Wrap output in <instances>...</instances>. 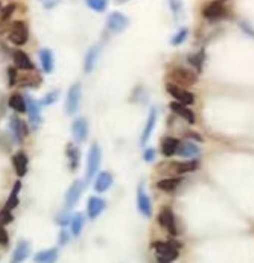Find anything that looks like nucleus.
<instances>
[{
    "label": "nucleus",
    "instance_id": "1",
    "mask_svg": "<svg viewBox=\"0 0 254 263\" xmlns=\"http://www.w3.org/2000/svg\"><path fill=\"white\" fill-rule=\"evenodd\" d=\"M170 80H172V84L184 88V87H190V86L196 84L198 74L195 72H190V70H186V68H175L170 73Z\"/></svg>",
    "mask_w": 254,
    "mask_h": 263
},
{
    "label": "nucleus",
    "instance_id": "2",
    "mask_svg": "<svg viewBox=\"0 0 254 263\" xmlns=\"http://www.w3.org/2000/svg\"><path fill=\"white\" fill-rule=\"evenodd\" d=\"M154 248L158 263H172L178 257V248L172 242H156Z\"/></svg>",
    "mask_w": 254,
    "mask_h": 263
},
{
    "label": "nucleus",
    "instance_id": "3",
    "mask_svg": "<svg viewBox=\"0 0 254 263\" xmlns=\"http://www.w3.org/2000/svg\"><path fill=\"white\" fill-rule=\"evenodd\" d=\"M29 30L26 23L23 22H14L10 28V42L16 46H23L28 43Z\"/></svg>",
    "mask_w": 254,
    "mask_h": 263
},
{
    "label": "nucleus",
    "instance_id": "4",
    "mask_svg": "<svg viewBox=\"0 0 254 263\" xmlns=\"http://www.w3.org/2000/svg\"><path fill=\"white\" fill-rule=\"evenodd\" d=\"M100 162H102V151L100 148L94 143L88 152V162H87V181H92L96 175L98 170L100 169Z\"/></svg>",
    "mask_w": 254,
    "mask_h": 263
},
{
    "label": "nucleus",
    "instance_id": "5",
    "mask_svg": "<svg viewBox=\"0 0 254 263\" xmlns=\"http://www.w3.org/2000/svg\"><path fill=\"white\" fill-rule=\"evenodd\" d=\"M81 98H82V88L81 84H74L70 87L68 93H67V100H66V110L67 114H75V112L80 110L81 105Z\"/></svg>",
    "mask_w": 254,
    "mask_h": 263
},
{
    "label": "nucleus",
    "instance_id": "6",
    "mask_svg": "<svg viewBox=\"0 0 254 263\" xmlns=\"http://www.w3.org/2000/svg\"><path fill=\"white\" fill-rule=\"evenodd\" d=\"M166 90H168V93L172 96V98H175V100L178 102V104H181V105H192L194 102H195V96L190 93V92H188L186 88H181V87H178V86H175V84H168L166 86Z\"/></svg>",
    "mask_w": 254,
    "mask_h": 263
},
{
    "label": "nucleus",
    "instance_id": "7",
    "mask_svg": "<svg viewBox=\"0 0 254 263\" xmlns=\"http://www.w3.org/2000/svg\"><path fill=\"white\" fill-rule=\"evenodd\" d=\"M24 100H26V112L29 114V120H30L32 126L38 128L42 125V110H40V105L35 102L34 99H30L29 96H26Z\"/></svg>",
    "mask_w": 254,
    "mask_h": 263
},
{
    "label": "nucleus",
    "instance_id": "8",
    "mask_svg": "<svg viewBox=\"0 0 254 263\" xmlns=\"http://www.w3.org/2000/svg\"><path fill=\"white\" fill-rule=\"evenodd\" d=\"M82 190H84V182L76 180L74 184L70 186V189L67 190V195H66V206L67 208H72L74 206H76V202L80 201L81 195H82Z\"/></svg>",
    "mask_w": 254,
    "mask_h": 263
},
{
    "label": "nucleus",
    "instance_id": "9",
    "mask_svg": "<svg viewBox=\"0 0 254 263\" xmlns=\"http://www.w3.org/2000/svg\"><path fill=\"white\" fill-rule=\"evenodd\" d=\"M137 204H138V210L143 216L151 218L152 216V204L151 200L148 196V194L144 192L143 186H138V190H137Z\"/></svg>",
    "mask_w": 254,
    "mask_h": 263
},
{
    "label": "nucleus",
    "instance_id": "10",
    "mask_svg": "<svg viewBox=\"0 0 254 263\" xmlns=\"http://www.w3.org/2000/svg\"><path fill=\"white\" fill-rule=\"evenodd\" d=\"M158 220L162 224V227L166 228L172 236H176L178 234V228H176V222H175V216L172 213L170 208H163L160 212V216H158Z\"/></svg>",
    "mask_w": 254,
    "mask_h": 263
},
{
    "label": "nucleus",
    "instance_id": "11",
    "mask_svg": "<svg viewBox=\"0 0 254 263\" xmlns=\"http://www.w3.org/2000/svg\"><path fill=\"white\" fill-rule=\"evenodd\" d=\"M202 14L206 18L214 20V18H221L226 16V8H224V2H220V0H216V2H210L204 6Z\"/></svg>",
    "mask_w": 254,
    "mask_h": 263
},
{
    "label": "nucleus",
    "instance_id": "12",
    "mask_svg": "<svg viewBox=\"0 0 254 263\" xmlns=\"http://www.w3.org/2000/svg\"><path fill=\"white\" fill-rule=\"evenodd\" d=\"M108 29L110 30H113V32H116V34H119V32H124L126 28H128V24H130V20L124 16V14H120V12H114V14H112L110 17H108Z\"/></svg>",
    "mask_w": 254,
    "mask_h": 263
},
{
    "label": "nucleus",
    "instance_id": "13",
    "mask_svg": "<svg viewBox=\"0 0 254 263\" xmlns=\"http://www.w3.org/2000/svg\"><path fill=\"white\" fill-rule=\"evenodd\" d=\"M72 132L78 143H84L88 137V124L84 118H80L72 125Z\"/></svg>",
    "mask_w": 254,
    "mask_h": 263
},
{
    "label": "nucleus",
    "instance_id": "14",
    "mask_svg": "<svg viewBox=\"0 0 254 263\" xmlns=\"http://www.w3.org/2000/svg\"><path fill=\"white\" fill-rule=\"evenodd\" d=\"M105 201L102 198H98V196H93L90 198L88 201V206H87V213H88V218L90 219H98L102 212L105 210Z\"/></svg>",
    "mask_w": 254,
    "mask_h": 263
},
{
    "label": "nucleus",
    "instance_id": "15",
    "mask_svg": "<svg viewBox=\"0 0 254 263\" xmlns=\"http://www.w3.org/2000/svg\"><path fill=\"white\" fill-rule=\"evenodd\" d=\"M29 256H30V245H29V242L20 240L18 245H17L16 250H14L11 263H23Z\"/></svg>",
    "mask_w": 254,
    "mask_h": 263
},
{
    "label": "nucleus",
    "instance_id": "16",
    "mask_svg": "<svg viewBox=\"0 0 254 263\" xmlns=\"http://www.w3.org/2000/svg\"><path fill=\"white\" fill-rule=\"evenodd\" d=\"M112 186H113V176H112V174H108V172L99 174L98 178L94 180V190L98 194L106 192Z\"/></svg>",
    "mask_w": 254,
    "mask_h": 263
},
{
    "label": "nucleus",
    "instance_id": "17",
    "mask_svg": "<svg viewBox=\"0 0 254 263\" xmlns=\"http://www.w3.org/2000/svg\"><path fill=\"white\" fill-rule=\"evenodd\" d=\"M170 110L175 112V114H178V116H181L183 119H186L190 125H194V124L196 122V118H195V114H194V111L189 110L186 105H181V104H178V102H172V104H170Z\"/></svg>",
    "mask_w": 254,
    "mask_h": 263
},
{
    "label": "nucleus",
    "instance_id": "18",
    "mask_svg": "<svg viewBox=\"0 0 254 263\" xmlns=\"http://www.w3.org/2000/svg\"><path fill=\"white\" fill-rule=\"evenodd\" d=\"M99 55H100V48L99 46H93L87 54H86V58H84V72L86 73H92L98 60H99Z\"/></svg>",
    "mask_w": 254,
    "mask_h": 263
},
{
    "label": "nucleus",
    "instance_id": "19",
    "mask_svg": "<svg viewBox=\"0 0 254 263\" xmlns=\"http://www.w3.org/2000/svg\"><path fill=\"white\" fill-rule=\"evenodd\" d=\"M67 157H68V166H70V170L72 172H76L78 168H80V163H81V152L78 146L75 144H68L67 146Z\"/></svg>",
    "mask_w": 254,
    "mask_h": 263
},
{
    "label": "nucleus",
    "instance_id": "20",
    "mask_svg": "<svg viewBox=\"0 0 254 263\" xmlns=\"http://www.w3.org/2000/svg\"><path fill=\"white\" fill-rule=\"evenodd\" d=\"M156 122H157V111L152 108L151 112H150V118H148V120H146V125H144L142 138H140V143H142L143 146L146 144V142L150 140V137H151V134H152V131H154V128H156Z\"/></svg>",
    "mask_w": 254,
    "mask_h": 263
},
{
    "label": "nucleus",
    "instance_id": "21",
    "mask_svg": "<svg viewBox=\"0 0 254 263\" xmlns=\"http://www.w3.org/2000/svg\"><path fill=\"white\" fill-rule=\"evenodd\" d=\"M176 154L181 156V157H184V158H195L201 154V149L195 143H183V144L178 146Z\"/></svg>",
    "mask_w": 254,
    "mask_h": 263
},
{
    "label": "nucleus",
    "instance_id": "22",
    "mask_svg": "<svg viewBox=\"0 0 254 263\" xmlns=\"http://www.w3.org/2000/svg\"><path fill=\"white\" fill-rule=\"evenodd\" d=\"M10 128H11V132H12V137L16 138V142L22 143L23 138L26 137V126H24V124L18 118H12L11 124H10Z\"/></svg>",
    "mask_w": 254,
    "mask_h": 263
},
{
    "label": "nucleus",
    "instance_id": "23",
    "mask_svg": "<svg viewBox=\"0 0 254 263\" xmlns=\"http://www.w3.org/2000/svg\"><path fill=\"white\" fill-rule=\"evenodd\" d=\"M169 170L174 174H189V172H195L198 168V162L192 160V162H186V163H170Z\"/></svg>",
    "mask_w": 254,
    "mask_h": 263
},
{
    "label": "nucleus",
    "instance_id": "24",
    "mask_svg": "<svg viewBox=\"0 0 254 263\" xmlns=\"http://www.w3.org/2000/svg\"><path fill=\"white\" fill-rule=\"evenodd\" d=\"M56 260H58V250H55V248L40 251L34 257L35 263H56Z\"/></svg>",
    "mask_w": 254,
    "mask_h": 263
},
{
    "label": "nucleus",
    "instance_id": "25",
    "mask_svg": "<svg viewBox=\"0 0 254 263\" xmlns=\"http://www.w3.org/2000/svg\"><path fill=\"white\" fill-rule=\"evenodd\" d=\"M40 61H42V67L44 70V73L50 74L54 72L55 67V60H54V54L49 49H43L40 52Z\"/></svg>",
    "mask_w": 254,
    "mask_h": 263
},
{
    "label": "nucleus",
    "instance_id": "26",
    "mask_svg": "<svg viewBox=\"0 0 254 263\" xmlns=\"http://www.w3.org/2000/svg\"><path fill=\"white\" fill-rule=\"evenodd\" d=\"M178 146H180V142H178L176 138H174V137L164 138L163 143H162V152H163V156H164V157H172V156H175L176 151H178Z\"/></svg>",
    "mask_w": 254,
    "mask_h": 263
},
{
    "label": "nucleus",
    "instance_id": "27",
    "mask_svg": "<svg viewBox=\"0 0 254 263\" xmlns=\"http://www.w3.org/2000/svg\"><path fill=\"white\" fill-rule=\"evenodd\" d=\"M14 61H16V66L18 68H22V70H34L35 68V66L30 61V58L24 52H22V50H17L14 54Z\"/></svg>",
    "mask_w": 254,
    "mask_h": 263
},
{
    "label": "nucleus",
    "instance_id": "28",
    "mask_svg": "<svg viewBox=\"0 0 254 263\" xmlns=\"http://www.w3.org/2000/svg\"><path fill=\"white\" fill-rule=\"evenodd\" d=\"M84 224H86V216L82 213H75L72 216V220H70V225H72V234L75 238H78L84 228Z\"/></svg>",
    "mask_w": 254,
    "mask_h": 263
},
{
    "label": "nucleus",
    "instance_id": "29",
    "mask_svg": "<svg viewBox=\"0 0 254 263\" xmlns=\"http://www.w3.org/2000/svg\"><path fill=\"white\" fill-rule=\"evenodd\" d=\"M12 162H14L17 175H18V176H24L26 172H28V157H26V154H24V152L16 154L14 158H12Z\"/></svg>",
    "mask_w": 254,
    "mask_h": 263
},
{
    "label": "nucleus",
    "instance_id": "30",
    "mask_svg": "<svg viewBox=\"0 0 254 263\" xmlns=\"http://www.w3.org/2000/svg\"><path fill=\"white\" fill-rule=\"evenodd\" d=\"M20 189H22V182L17 181L12 192H11V195H10V200L6 201V206H5L6 212H11V210H14L18 206V192H20Z\"/></svg>",
    "mask_w": 254,
    "mask_h": 263
},
{
    "label": "nucleus",
    "instance_id": "31",
    "mask_svg": "<svg viewBox=\"0 0 254 263\" xmlns=\"http://www.w3.org/2000/svg\"><path fill=\"white\" fill-rule=\"evenodd\" d=\"M181 184V180L180 178H168V180H162L157 182V187L160 190H164V192H174L176 187Z\"/></svg>",
    "mask_w": 254,
    "mask_h": 263
},
{
    "label": "nucleus",
    "instance_id": "32",
    "mask_svg": "<svg viewBox=\"0 0 254 263\" xmlns=\"http://www.w3.org/2000/svg\"><path fill=\"white\" fill-rule=\"evenodd\" d=\"M10 106L12 110H16L17 112H24L26 111V100L20 94H12L10 98Z\"/></svg>",
    "mask_w": 254,
    "mask_h": 263
},
{
    "label": "nucleus",
    "instance_id": "33",
    "mask_svg": "<svg viewBox=\"0 0 254 263\" xmlns=\"http://www.w3.org/2000/svg\"><path fill=\"white\" fill-rule=\"evenodd\" d=\"M12 14H14V6H12V5H8L6 8L2 10V14H0V34L4 32L5 23L10 22V18L12 17Z\"/></svg>",
    "mask_w": 254,
    "mask_h": 263
},
{
    "label": "nucleus",
    "instance_id": "34",
    "mask_svg": "<svg viewBox=\"0 0 254 263\" xmlns=\"http://www.w3.org/2000/svg\"><path fill=\"white\" fill-rule=\"evenodd\" d=\"M87 5H88V8H92L96 12H104L108 6V4L105 2V0H88Z\"/></svg>",
    "mask_w": 254,
    "mask_h": 263
},
{
    "label": "nucleus",
    "instance_id": "35",
    "mask_svg": "<svg viewBox=\"0 0 254 263\" xmlns=\"http://www.w3.org/2000/svg\"><path fill=\"white\" fill-rule=\"evenodd\" d=\"M14 220V216L11 214V212H0V227H4V225H8Z\"/></svg>",
    "mask_w": 254,
    "mask_h": 263
},
{
    "label": "nucleus",
    "instance_id": "36",
    "mask_svg": "<svg viewBox=\"0 0 254 263\" xmlns=\"http://www.w3.org/2000/svg\"><path fill=\"white\" fill-rule=\"evenodd\" d=\"M186 36H188V29L180 30V32L175 35V38H172V44H174V46H180L181 43H183V42L186 40Z\"/></svg>",
    "mask_w": 254,
    "mask_h": 263
},
{
    "label": "nucleus",
    "instance_id": "37",
    "mask_svg": "<svg viewBox=\"0 0 254 263\" xmlns=\"http://www.w3.org/2000/svg\"><path fill=\"white\" fill-rule=\"evenodd\" d=\"M58 98H60V90H54V92H50V93L44 98L43 105H52V104H55V102L58 100Z\"/></svg>",
    "mask_w": 254,
    "mask_h": 263
},
{
    "label": "nucleus",
    "instance_id": "38",
    "mask_svg": "<svg viewBox=\"0 0 254 263\" xmlns=\"http://www.w3.org/2000/svg\"><path fill=\"white\" fill-rule=\"evenodd\" d=\"M202 58H204V54L201 52L200 55H195V56H190L189 60H190V64L192 66H195L198 70H201V67H202Z\"/></svg>",
    "mask_w": 254,
    "mask_h": 263
},
{
    "label": "nucleus",
    "instance_id": "39",
    "mask_svg": "<svg viewBox=\"0 0 254 263\" xmlns=\"http://www.w3.org/2000/svg\"><path fill=\"white\" fill-rule=\"evenodd\" d=\"M8 73H10V87H14L16 86V81H17V70L10 67L8 68Z\"/></svg>",
    "mask_w": 254,
    "mask_h": 263
},
{
    "label": "nucleus",
    "instance_id": "40",
    "mask_svg": "<svg viewBox=\"0 0 254 263\" xmlns=\"http://www.w3.org/2000/svg\"><path fill=\"white\" fill-rule=\"evenodd\" d=\"M143 158L146 162H152L156 158V151H154V149H146L144 154H143Z\"/></svg>",
    "mask_w": 254,
    "mask_h": 263
},
{
    "label": "nucleus",
    "instance_id": "41",
    "mask_svg": "<svg viewBox=\"0 0 254 263\" xmlns=\"http://www.w3.org/2000/svg\"><path fill=\"white\" fill-rule=\"evenodd\" d=\"M8 240H10V238H8L6 230H5L4 227H0V244H2V245H6Z\"/></svg>",
    "mask_w": 254,
    "mask_h": 263
},
{
    "label": "nucleus",
    "instance_id": "42",
    "mask_svg": "<svg viewBox=\"0 0 254 263\" xmlns=\"http://www.w3.org/2000/svg\"><path fill=\"white\" fill-rule=\"evenodd\" d=\"M70 220H72V216H68L67 213H62V214H61V216L58 218V220H56V222H58L60 225H62V227H64V225H67V224H68Z\"/></svg>",
    "mask_w": 254,
    "mask_h": 263
},
{
    "label": "nucleus",
    "instance_id": "43",
    "mask_svg": "<svg viewBox=\"0 0 254 263\" xmlns=\"http://www.w3.org/2000/svg\"><path fill=\"white\" fill-rule=\"evenodd\" d=\"M67 239H68L67 233H66V232H61V236H60V244H61V245H64V244L67 242Z\"/></svg>",
    "mask_w": 254,
    "mask_h": 263
},
{
    "label": "nucleus",
    "instance_id": "44",
    "mask_svg": "<svg viewBox=\"0 0 254 263\" xmlns=\"http://www.w3.org/2000/svg\"><path fill=\"white\" fill-rule=\"evenodd\" d=\"M189 137L194 138V140H196V142H201V140H202V138L198 136V132H189Z\"/></svg>",
    "mask_w": 254,
    "mask_h": 263
},
{
    "label": "nucleus",
    "instance_id": "45",
    "mask_svg": "<svg viewBox=\"0 0 254 263\" xmlns=\"http://www.w3.org/2000/svg\"><path fill=\"white\" fill-rule=\"evenodd\" d=\"M0 10H2V5H0Z\"/></svg>",
    "mask_w": 254,
    "mask_h": 263
}]
</instances>
